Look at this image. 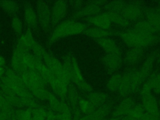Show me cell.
Listing matches in <instances>:
<instances>
[{
	"mask_svg": "<svg viewBox=\"0 0 160 120\" xmlns=\"http://www.w3.org/2000/svg\"><path fill=\"white\" fill-rule=\"evenodd\" d=\"M35 41L32 37V35L30 31H27L24 34H22L19 41V43L25 46L28 49L31 48L34 44Z\"/></svg>",
	"mask_w": 160,
	"mask_h": 120,
	"instance_id": "f546056e",
	"label": "cell"
},
{
	"mask_svg": "<svg viewBox=\"0 0 160 120\" xmlns=\"http://www.w3.org/2000/svg\"><path fill=\"white\" fill-rule=\"evenodd\" d=\"M146 20L158 32L160 31V13L156 10H149L146 13Z\"/></svg>",
	"mask_w": 160,
	"mask_h": 120,
	"instance_id": "603a6c76",
	"label": "cell"
},
{
	"mask_svg": "<svg viewBox=\"0 0 160 120\" xmlns=\"http://www.w3.org/2000/svg\"><path fill=\"white\" fill-rule=\"evenodd\" d=\"M68 101V104L69 105L71 111L79 109L78 106V102L79 99V97L78 95V92L77 91V89L74 85L71 84V82L69 84L68 87V92L67 97Z\"/></svg>",
	"mask_w": 160,
	"mask_h": 120,
	"instance_id": "d6986e66",
	"label": "cell"
},
{
	"mask_svg": "<svg viewBox=\"0 0 160 120\" xmlns=\"http://www.w3.org/2000/svg\"><path fill=\"white\" fill-rule=\"evenodd\" d=\"M134 105V102L131 98H126L120 102V103L112 112L111 118H121L126 116Z\"/></svg>",
	"mask_w": 160,
	"mask_h": 120,
	"instance_id": "8992f818",
	"label": "cell"
},
{
	"mask_svg": "<svg viewBox=\"0 0 160 120\" xmlns=\"http://www.w3.org/2000/svg\"><path fill=\"white\" fill-rule=\"evenodd\" d=\"M145 48H132L127 51L124 58V64L127 67H132L141 59Z\"/></svg>",
	"mask_w": 160,
	"mask_h": 120,
	"instance_id": "8fae6325",
	"label": "cell"
},
{
	"mask_svg": "<svg viewBox=\"0 0 160 120\" xmlns=\"http://www.w3.org/2000/svg\"><path fill=\"white\" fill-rule=\"evenodd\" d=\"M111 110V104L106 102L96 109L91 114L81 116L79 120H103L104 118L109 114Z\"/></svg>",
	"mask_w": 160,
	"mask_h": 120,
	"instance_id": "7c38bea8",
	"label": "cell"
},
{
	"mask_svg": "<svg viewBox=\"0 0 160 120\" xmlns=\"http://www.w3.org/2000/svg\"><path fill=\"white\" fill-rule=\"evenodd\" d=\"M87 25L80 22L65 20L61 22L53 31L51 38L50 42H53L59 39L83 33Z\"/></svg>",
	"mask_w": 160,
	"mask_h": 120,
	"instance_id": "7a4b0ae2",
	"label": "cell"
},
{
	"mask_svg": "<svg viewBox=\"0 0 160 120\" xmlns=\"http://www.w3.org/2000/svg\"><path fill=\"white\" fill-rule=\"evenodd\" d=\"M33 53H34V56H35L36 57H37L38 58L42 60V58L44 56V54L46 53V51L44 50V49L37 42L35 41L34 44H33L32 47L31 48Z\"/></svg>",
	"mask_w": 160,
	"mask_h": 120,
	"instance_id": "836d02e7",
	"label": "cell"
},
{
	"mask_svg": "<svg viewBox=\"0 0 160 120\" xmlns=\"http://www.w3.org/2000/svg\"><path fill=\"white\" fill-rule=\"evenodd\" d=\"M102 61L111 72H115L119 69L122 62L121 56L110 54L104 56Z\"/></svg>",
	"mask_w": 160,
	"mask_h": 120,
	"instance_id": "e0dca14e",
	"label": "cell"
},
{
	"mask_svg": "<svg viewBox=\"0 0 160 120\" xmlns=\"http://www.w3.org/2000/svg\"><path fill=\"white\" fill-rule=\"evenodd\" d=\"M156 11H158V12H159V13H160V8L159 7V8H158V9H157Z\"/></svg>",
	"mask_w": 160,
	"mask_h": 120,
	"instance_id": "ee69618b",
	"label": "cell"
},
{
	"mask_svg": "<svg viewBox=\"0 0 160 120\" xmlns=\"http://www.w3.org/2000/svg\"><path fill=\"white\" fill-rule=\"evenodd\" d=\"M142 14V9L140 8L138 2H131V4H126L121 14L128 21L136 20Z\"/></svg>",
	"mask_w": 160,
	"mask_h": 120,
	"instance_id": "52a82bcc",
	"label": "cell"
},
{
	"mask_svg": "<svg viewBox=\"0 0 160 120\" xmlns=\"http://www.w3.org/2000/svg\"><path fill=\"white\" fill-rule=\"evenodd\" d=\"M152 90V83L150 79L148 78V79L145 81V82L144 83L142 87V89L141 90V96L146 94H149L151 93Z\"/></svg>",
	"mask_w": 160,
	"mask_h": 120,
	"instance_id": "8d00e7d4",
	"label": "cell"
},
{
	"mask_svg": "<svg viewBox=\"0 0 160 120\" xmlns=\"http://www.w3.org/2000/svg\"><path fill=\"white\" fill-rule=\"evenodd\" d=\"M12 27L15 32L17 33H21L22 29V22L20 19L17 17H14L12 20Z\"/></svg>",
	"mask_w": 160,
	"mask_h": 120,
	"instance_id": "d590c367",
	"label": "cell"
},
{
	"mask_svg": "<svg viewBox=\"0 0 160 120\" xmlns=\"http://www.w3.org/2000/svg\"><path fill=\"white\" fill-rule=\"evenodd\" d=\"M32 114V109H19L15 111V119L16 120H31Z\"/></svg>",
	"mask_w": 160,
	"mask_h": 120,
	"instance_id": "4dcf8cb0",
	"label": "cell"
},
{
	"mask_svg": "<svg viewBox=\"0 0 160 120\" xmlns=\"http://www.w3.org/2000/svg\"><path fill=\"white\" fill-rule=\"evenodd\" d=\"M69 76L70 81L73 82L81 90L88 93L93 91L91 86L84 79L76 59L73 55H71V68L69 71Z\"/></svg>",
	"mask_w": 160,
	"mask_h": 120,
	"instance_id": "277c9868",
	"label": "cell"
},
{
	"mask_svg": "<svg viewBox=\"0 0 160 120\" xmlns=\"http://www.w3.org/2000/svg\"><path fill=\"white\" fill-rule=\"evenodd\" d=\"M0 6L4 11L12 12L16 10V3L14 1H0Z\"/></svg>",
	"mask_w": 160,
	"mask_h": 120,
	"instance_id": "e575fe53",
	"label": "cell"
},
{
	"mask_svg": "<svg viewBox=\"0 0 160 120\" xmlns=\"http://www.w3.org/2000/svg\"><path fill=\"white\" fill-rule=\"evenodd\" d=\"M104 2L102 1H94L87 4L86 6L79 10L76 14L77 18H86L87 19L97 15L101 11L100 6Z\"/></svg>",
	"mask_w": 160,
	"mask_h": 120,
	"instance_id": "30bf717a",
	"label": "cell"
},
{
	"mask_svg": "<svg viewBox=\"0 0 160 120\" xmlns=\"http://www.w3.org/2000/svg\"><path fill=\"white\" fill-rule=\"evenodd\" d=\"M86 20L87 22L93 24L94 26L106 30H109L111 24V19L106 11L99 13L97 15L86 19Z\"/></svg>",
	"mask_w": 160,
	"mask_h": 120,
	"instance_id": "9c48e42d",
	"label": "cell"
},
{
	"mask_svg": "<svg viewBox=\"0 0 160 120\" xmlns=\"http://www.w3.org/2000/svg\"><path fill=\"white\" fill-rule=\"evenodd\" d=\"M159 8H160V1H159Z\"/></svg>",
	"mask_w": 160,
	"mask_h": 120,
	"instance_id": "f6af8a7d",
	"label": "cell"
},
{
	"mask_svg": "<svg viewBox=\"0 0 160 120\" xmlns=\"http://www.w3.org/2000/svg\"><path fill=\"white\" fill-rule=\"evenodd\" d=\"M38 19L44 28L49 26L51 19V12L49 7L44 2H38L37 6Z\"/></svg>",
	"mask_w": 160,
	"mask_h": 120,
	"instance_id": "5bb4252c",
	"label": "cell"
},
{
	"mask_svg": "<svg viewBox=\"0 0 160 120\" xmlns=\"http://www.w3.org/2000/svg\"><path fill=\"white\" fill-rule=\"evenodd\" d=\"M142 106L146 112L160 118L158 102L156 98L151 94H146L141 96Z\"/></svg>",
	"mask_w": 160,
	"mask_h": 120,
	"instance_id": "5b68a950",
	"label": "cell"
},
{
	"mask_svg": "<svg viewBox=\"0 0 160 120\" xmlns=\"http://www.w3.org/2000/svg\"><path fill=\"white\" fill-rule=\"evenodd\" d=\"M48 84L51 86L54 92L61 100H65L67 97L68 86L61 81L54 74L50 79Z\"/></svg>",
	"mask_w": 160,
	"mask_h": 120,
	"instance_id": "ba28073f",
	"label": "cell"
},
{
	"mask_svg": "<svg viewBox=\"0 0 160 120\" xmlns=\"http://www.w3.org/2000/svg\"><path fill=\"white\" fill-rule=\"evenodd\" d=\"M132 29L146 34H154L158 32L156 29L146 19L139 21L136 22L134 24Z\"/></svg>",
	"mask_w": 160,
	"mask_h": 120,
	"instance_id": "7402d4cb",
	"label": "cell"
},
{
	"mask_svg": "<svg viewBox=\"0 0 160 120\" xmlns=\"http://www.w3.org/2000/svg\"><path fill=\"white\" fill-rule=\"evenodd\" d=\"M131 75L132 71H129L122 76L121 81L118 90L122 96H126L131 92Z\"/></svg>",
	"mask_w": 160,
	"mask_h": 120,
	"instance_id": "44dd1931",
	"label": "cell"
},
{
	"mask_svg": "<svg viewBox=\"0 0 160 120\" xmlns=\"http://www.w3.org/2000/svg\"><path fill=\"white\" fill-rule=\"evenodd\" d=\"M86 99H88L93 106L98 108L107 102L108 95L104 92L92 91L89 92Z\"/></svg>",
	"mask_w": 160,
	"mask_h": 120,
	"instance_id": "ffe728a7",
	"label": "cell"
},
{
	"mask_svg": "<svg viewBox=\"0 0 160 120\" xmlns=\"http://www.w3.org/2000/svg\"><path fill=\"white\" fill-rule=\"evenodd\" d=\"M6 64V61L5 59L0 55V67H4Z\"/></svg>",
	"mask_w": 160,
	"mask_h": 120,
	"instance_id": "60d3db41",
	"label": "cell"
},
{
	"mask_svg": "<svg viewBox=\"0 0 160 120\" xmlns=\"http://www.w3.org/2000/svg\"><path fill=\"white\" fill-rule=\"evenodd\" d=\"M145 112H146L142 104H138L133 106L127 116L135 120H141Z\"/></svg>",
	"mask_w": 160,
	"mask_h": 120,
	"instance_id": "83f0119b",
	"label": "cell"
},
{
	"mask_svg": "<svg viewBox=\"0 0 160 120\" xmlns=\"http://www.w3.org/2000/svg\"><path fill=\"white\" fill-rule=\"evenodd\" d=\"M156 56L157 54L156 51L151 52L146 58L142 67L139 70L143 81L146 80V78L151 74Z\"/></svg>",
	"mask_w": 160,
	"mask_h": 120,
	"instance_id": "2e32d148",
	"label": "cell"
},
{
	"mask_svg": "<svg viewBox=\"0 0 160 120\" xmlns=\"http://www.w3.org/2000/svg\"><path fill=\"white\" fill-rule=\"evenodd\" d=\"M149 79L152 83V90L156 94H160V73H154L152 74Z\"/></svg>",
	"mask_w": 160,
	"mask_h": 120,
	"instance_id": "d6a6232c",
	"label": "cell"
},
{
	"mask_svg": "<svg viewBox=\"0 0 160 120\" xmlns=\"http://www.w3.org/2000/svg\"><path fill=\"white\" fill-rule=\"evenodd\" d=\"M24 19L26 23L31 26H34L36 23V14L29 3L26 4L24 6Z\"/></svg>",
	"mask_w": 160,
	"mask_h": 120,
	"instance_id": "cb8c5ba5",
	"label": "cell"
},
{
	"mask_svg": "<svg viewBox=\"0 0 160 120\" xmlns=\"http://www.w3.org/2000/svg\"><path fill=\"white\" fill-rule=\"evenodd\" d=\"M78 106L81 113L84 114V115H88L92 113L97 108L88 99L82 98H79Z\"/></svg>",
	"mask_w": 160,
	"mask_h": 120,
	"instance_id": "d4e9b609",
	"label": "cell"
},
{
	"mask_svg": "<svg viewBox=\"0 0 160 120\" xmlns=\"http://www.w3.org/2000/svg\"><path fill=\"white\" fill-rule=\"evenodd\" d=\"M126 5V4L124 1H111L107 2L106 4H104V8L107 10V11L121 14Z\"/></svg>",
	"mask_w": 160,
	"mask_h": 120,
	"instance_id": "4316f807",
	"label": "cell"
},
{
	"mask_svg": "<svg viewBox=\"0 0 160 120\" xmlns=\"http://www.w3.org/2000/svg\"><path fill=\"white\" fill-rule=\"evenodd\" d=\"M47 111L40 106L32 109L31 120H45Z\"/></svg>",
	"mask_w": 160,
	"mask_h": 120,
	"instance_id": "1f68e13d",
	"label": "cell"
},
{
	"mask_svg": "<svg viewBox=\"0 0 160 120\" xmlns=\"http://www.w3.org/2000/svg\"><path fill=\"white\" fill-rule=\"evenodd\" d=\"M96 41L107 52V54L121 56V51L120 48L116 42L109 37L96 40Z\"/></svg>",
	"mask_w": 160,
	"mask_h": 120,
	"instance_id": "4fadbf2b",
	"label": "cell"
},
{
	"mask_svg": "<svg viewBox=\"0 0 160 120\" xmlns=\"http://www.w3.org/2000/svg\"><path fill=\"white\" fill-rule=\"evenodd\" d=\"M42 60L44 61V62L46 66L54 76H56L58 79L68 86L69 85L71 81L62 63H61L54 56L47 52L44 54Z\"/></svg>",
	"mask_w": 160,
	"mask_h": 120,
	"instance_id": "3957f363",
	"label": "cell"
},
{
	"mask_svg": "<svg viewBox=\"0 0 160 120\" xmlns=\"http://www.w3.org/2000/svg\"><path fill=\"white\" fill-rule=\"evenodd\" d=\"M118 35L124 44L130 48H145L156 40L155 34L143 33L133 29L121 32Z\"/></svg>",
	"mask_w": 160,
	"mask_h": 120,
	"instance_id": "6da1fadb",
	"label": "cell"
},
{
	"mask_svg": "<svg viewBox=\"0 0 160 120\" xmlns=\"http://www.w3.org/2000/svg\"><path fill=\"white\" fill-rule=\"evenodd\" d=\"M83 33L87 36L94 39L95 41L105 38H108L109 36L113 34L112 32H111L109 30L103 29L96 26H91L89 28L87 27Z\"/></svg>",
	"mask_w": 160,
	"mask_h": 120,
	"instance_id": "ac0fdd59",
	"label": "cell"
},
{
	"mask_svg": "<svg viewBox=\"0 0 160 120\" xmlns=\"http://www.w3.org/2000/svg\"><path fill=\"white\" fill-rule=\"evenodd\" d=\"M141 120H160V118L145 112Z\"/></svg>",
	"mask_w": 160,
	"mask_h": 120,
	"instance_id": "ab89813d",
	"label": "cell"
},
{
	"mask_svg": "<svg viewBox=\"0 0 160 120\" xmlns=\"http://www.w3.org/2000/svg\"><path fill=\"white\" fill-rule=\"evenodd\" d=\"M119 118H111L109 119H108V120H119Z\"/></svg>",
	"mask_w": 160,
	"mask_h": 120,
	"instance_id": "b9f144b4",
	"label": "cell"
},
{
	"mask_svg": "<svg viewBox=\"0 0 160 120\" xmlns=\"http://www.w3.org/2000/svg\"><path fill=\"white\" fill-rule=\"evenodd\" d=\"M45 120H58V113L55 112L51 109L47 111Z\"/></svg>",
	"mask_w": 160,
	"mask_h": 120,
	"instance_id": "f35d334b",
	"label": "cell"
},
{
	"mask_svg": "<svg viewBox=\"0 0 160 120\" xmlns=\"http://www.w3.org/2000/svg\"><path fill=\"white\" fill-rule=\"evenodd\" d=\"M122 75L120 74H115L112 75L108 80L107 83V88L109 91H118L121 81Z\"/></svg>",
	"mask_w": 160,
	"mask_h": 120,
	"instance_id": "f1b7e54d",
	"label": "cell"
},
{
	"mask_svg": "<svg viewBox=\"0 0 160 120\" xmlns=\"http://www.w3.org/2000/svg\"><path fill=\"white\" fill-rule=\"evenodd\" d=\"M58 120H72L71 111L62 113H58Z\"/></svg>",
	"mask_w": 160,
	"mask_h": 120,
	"instance_id": "74e56055",
	"label": "cell"
},
{
	"mask_svg": "<svg viewBox=\"0 0 160 120\" xmlns=\"http://www.w3.org/2000/svg\"><path fill=\"white\" fill-rule=\"evenodd\" d=\"M158 106H159V112H160V98L159 99V102H158Z\"/></svg>",
	"mask_w": 160,
	"mask_h": 120,
	"instance_id": "7bdbcfd3",
	"label": "cell"
},
{
	"mask_svg": "<svg viewBox=\"0 0 160 120\" xmlns=\"http://www.w3.org/2000/svg\"><path fill=\"white\" fill-rule=\"evenodd\" d=\"M159 59H160V57H159Z\"/></svg>",
	"mask_w": 160,
	"mask_h": 120,
	"instance_id": "bcb514c9",
	"label": "cell"
},
{
	"mask_svg": "<svg viewBox=\"0 0 160 120\" xmlns=\"http://www.w3.org/2000/svg\"><path fill=\"white\" fill-rule=\"evenodd\" d=\"M67 4L65 1H59L54 3L51 12V19L53 23L56 24L61 21L66 14Z\"/></svg>",
	"mask_w": 160,
	"mask_h": 120,
	"instance_id": "9a60e30c",
	"label": "cell"
},
{
	"mask_svg": "<svg viewBox=\"0 0 160 120\" xmlns=\"http://www.w3.org/2000/svg\"><path fill=\"white\" fill-rule=\"evenodd\" d=\"M106 12H108V14L111 19V22H113L114 24L124 28L128 27L129 25V22L121 14L111 11Z\"/></svg>",
	"mask_w": 160,
	"mask_h": 120,
	"instance_id": "484cf974",
	"label": "cell"
}]
</instances>
